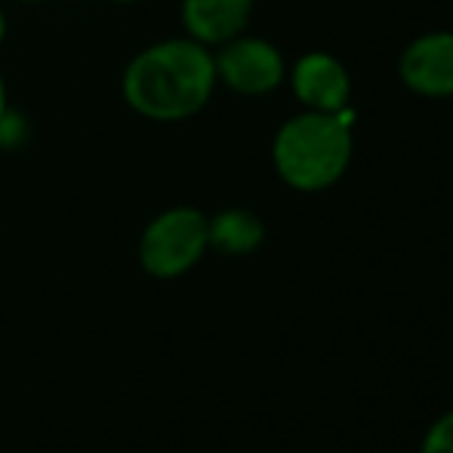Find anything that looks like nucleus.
<instances>
[{
  "mask_svg": "<svg viewBox=\"0 0 453 453\" xmlns=\"http://www.w3.org/2000/svg\"><path fill=\"white\" fill-rule=\"evenodd\" d=\"M216 84L213 50L182 35L139 50L120 74V96L139 118L180 124L210 105Z\"/></svg>",
  "mask_w": 453,
  "mask_h": 453,
  "instance_id": "nucleus-1",
  "label": "nucleus"
},
{
  "mask_svg": "<svg viewBox=\"0 0 453 453\" xmlns=\"http://www.w3.org/2000/svg\"><path fill=\"white\" fill-rule=\"evenodd\" d=\"M355 111H299L278 127L272 139V164L280 182L303 195L334 188L346 176L355 155Z\"/></svg>",
  "mask_w": 453,
  "mask_h": 453,
  "instance_id": "nucleus-2",
  "label": "nucleus"
},
{
  "mask_svg": "<svg viewBox=\"0 0 453 453\" xmlns=\"http://www.w3.org/2000/svg\"><path fill=\"white\" fill-rule=\"evenodd\" d=\"M207 250V213L188 203L161 210L139 234V265L161 280L188 274Z\"/></svg>",
  "mask_w": 453,
  "mask_h": 453,
  "instance_id": "nucleus-3",
  "label": "nucleus"
},
{
  "mask_svg": "<svg viewBox=\"0 0 453 453\" xmlns=\"http://www.w3.org/2000/svg\"><path fill=\"white\" fill-rule=\"evenodd\" d=\"M216 81L238 96H269L287 81L284 53L265 37L238 35L213 50Z\"/></svg>",
  "mask_w": 453,
  "mask_h": 453,
  "instance_id": "nucleus-4",
  "label": "nucleus"
},
{
  "mask_svg": "<svg viewBox=\"0 0 453 453\" xmlns=\"http://www.w3.org/2000/svg\"><path fill=\"white\" fill-rule=\"evenodd\" d=\"M398 78L426 99L453 96V31H426L413 37L398 59Z\"/></svg>",
  "mask_w": 453,
  "mask_h": 453,
  "instance_id": "nucleus-5",
  "label": "nucleus"
},
{
  "mask_svg": "<svg viewBox=\"0 0 453 453\" xmlns=\"http://www.w3.org/2000/svg\"><path fill=\"white\" fill-rule=\"evenodd\" d=\"M287 81H290L296 102L309 111L336 114L352 99V78H349L346 65L324 50H311V53L299 56L287 72Z\"/></svg>",
  "mask_w": 453,
  "mask_h": 453,
  "instance_id": "nucleus-6",
  "label": "nucleus"
},
{
  "mask_svg": "<svg viewBox=\"0 0 453 453\" xmlns=\"http://www.w3.org/2000/svg\"><path fill=\"white\" fill-rule=\"evenodd\" d=\"M257 0H182V28L191 41L216 50L244 35Z\"/></svg>",
  "mask_w": 453,
  "mask_h": 453,
  "instance_id": "nucleus-7",
  "label": "nucleus"
},
{
  "mask_svg": "<svg viewBox=\"0 0 453 453\" xmlns=\"http://www.w3.org/2000/svg\"><path fill=\"white\" fill-rule=\"evenodd\" d=\"M207 241L222 257H250L263 247L265 222L247 207H226L207 216Z\"/></svg>",
  "mask_w": 453,
  "mask_h": 453,
  "instance_id": "nucleus-8",
  "label": "nucleus"
},
{
  "mask_svg": "<svg viewBox=\"0 0 453 453\" xmlns=\"http://www.w3.org/2000/svg\"><path fill=\"white\" fill-rule=\"evenodd\" d=\"M419 453H453V407L429 423L419 441Z\"/></svg>",
  "mask_w": 453,
  "mask_h": 453,
  "instance_id": "nucleus-9",
  "label": "nucleus"
},
{
  "mask_svg": "<svg viewBox=\"0 0 453 453\" xmlns=\"http://www.w3.org/2000/svg\"><path fill=\"white\" fill-rule=\"evenodd\" d=\"M6 111H10V99H6V84H4V74H0V120H4Z\"/></svg>",
  "mask_w": 453,
  "mask_h": 453,
  "instance_id": "nucleus-10",
  "label": "nucleus"
},
{
  "mask_svg": "<svg viewBox=\"0 0 453 453\" xmlns=\"http://www.w3.org/2000/svg\"><path fill=\"white\" fill-rule=\"evenodd\" d=\"M4 41H6V12L0 6V47H4Z\"/></svg>",
  "mask_w": 453,
  "mask_h": 453,
  "instance_id": "nucleus-11",
  "label": "nucleus"
},
{
  "mask_svg": "<svg viewBox=\"0 0 453 453\" xmlns=\"http://www.w3.org/2000/svg\"><path fill=\"white\" fill-rule=\"evenodd\" d=\"M108 4H124L127 6V4H139V0H108Z\"/></svg>",
  "mask_w": 453,
  "mask_h": 453,
  "instance_id": "nucleus-12",
  "label": "nucleus"
},
{
  "mask_svg": "<svg viewBox=\"0 0 453 453\" xmlns=\"http://www.w3.org/2000/svg\"><path fill=\"white\" fill-rule=\"evenodd\" d=\"M19 4H43V0H19Z\"/></svg>",
  "mask_w": 453,
  "mask_h": 453,
  "instance_id": "nucleus-13",
  "label": "nucleus"
}]
</instances>
